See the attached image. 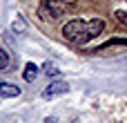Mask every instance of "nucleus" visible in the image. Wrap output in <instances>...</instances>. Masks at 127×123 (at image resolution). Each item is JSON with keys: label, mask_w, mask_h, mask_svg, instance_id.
<instances>
[{"label": "nucleus", "mask_w": 127, "mask_h": 123, "mask_svg": "<svg viewBox=\"0 0 127 123\" xmlns=\"http://www.w3.org/2000/svg\"><path fill=\"white\" fill-rule=\"evenodd\" d=\"M103 31H105V20H100V18H92V20H69L63 27V36L69 43H76V45H85L92 38L100 36Z\"/></svg>", "instance_id": "nucleus-1"}, {"label": "nucleus", "mask_w": 127, "mask_h": 123, "mask_svg": "<svg viewBox=\"0 0 127 123\" xmlns=\"http://www.w3.org/2000/svg\"><path fill=\"white\" fill-rule=\"evenodd\" d=\"M67 11V2L65 0H42L40 2V7H38V16H40V20H58L63 13Z\"/></svg>", "instance_id": "nucleus-2"}, {"label": "nucleus", "mask_w": 127, "mask_h": 123, "mask_svg": "<svg viewBox=\"0 0 127 123\" xmlns=\"http://www.w3.org/2000/svg\"><path fill=\"white\" fill-rule=\"evenodd\" d=\"M67 92H69V85H67L65 81H54V83H49V85L42 90V96H45V99H54V96L67 94Z\"/></svg>", "instance_id": "nucleus-3"}, {"label": "nucleus", "mask_w": 127, "mask_h": 123, "mask_svg": "<svg viewBox=\"0 0 127 123\" xmlns=\"http://www.w3.org/2000/svg\"><path fill=\"white\" fill-rule=\"evenodd\" d=\"M18 94H20V87H18V85L0 83V96H2V99H11V96H18Z\"/></svg>", "instance_id": "nucleus-4"}, {"label": "nucleus", "mask_w": 127, "mask_h": 123, "mask_svg": "<svg viewBox=\"0 0 127 123\" xmlns=\"http://www.w3.org/2000/svg\"><path fill=\"white\" fill-rule=\"evenodd\" d=\"M36 76H38V65H36V63H27V65H25V72H22V78H25L27 83H31Z\"/></svg>", "instance_id": "nucleus-5"}, {"label": "nucleus", "mask_w": 127, "mask_h": 123, "mask_svg": "<svg viewBox=\"0 0 127 123\" xmlns=\"http://www.w3.org/2000/svg\"><path fill=\"white\" fill-rule=\"evenodd\" d=\"M11 29H13L18 36H22V34L27 31V22H25V18H22V16H16L13 22H11Z\"/></svg>", "instance_id": "nucleus-6"}, {"label": "nucleus", "mask_w": 127, "mask_h": 123, "mask_svg": "<svg viewBox=\"0 0 127 123\" xmlns=\"http://www.w3.org/2000/svg\"><path fill=\"white\" fill-rule=\"evenodd\" d=\"M42 72H45L47 76H58V74H60V69H58V67H56L54 63H49V61H47V63L42 65Z\"/></svg>", "instance_id": "nucleus-7"}, {"label": "nucleus", "mask_w": 127, "mask_h": 123, "mask_svg": "<svg viewBox=\"0 0 127 123\" xmlns=\"http://www.w3.org/2000/svg\"><path fill=\"white\" fill-rule=\"evenodd\" d=\"M4 69H9V56L4 49H0V72H4Z\"/></svg>", "instance_id": "nucleus-8"}, {"label": "nucleus", "mask_w": 127, "mask_h": 123, "mask_svg": "<svg viewBox=\"0 0 127 123\" xmlns=\"http://www.w3.org/2000/svg\"><path fill=\"white\" fill-rule=\"evenodd\" d=\"M114 16H116V20H118V22H121L123 27H127V11H121V9H118V11L114 13Z\"/></svg>", "instance_id": "nucleus-9"}, {"label": "nucleus", "mask_w": 127, "mask_h": 123, "mask_svg": "<svg viewBox=\"0 0 127 123\" xmlns=\"http://www.w3.org/2000/svg\"><path fill=\"white\" fill-rule=\"evenodd\" d=\"M45 123H58V119H56V117H47V119H45Z\"/></svg>", "instance_id": "nucleus-10"}]
</instances>
